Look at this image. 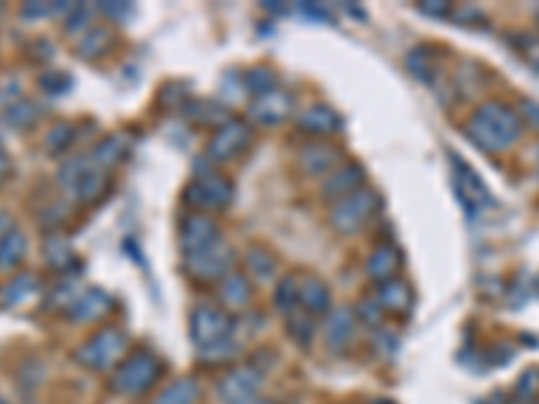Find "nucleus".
<instances>
[{"label":"nucleus","mask_w":539,"mask_h":404,"mask_svg":"<svg viewBox=\"0 0 539 404\" xmlns=\"http://www.w3.org/2000/svg\"><path fill=\"white\" fill-rule=\"evenodd\" d=\"M521 133H524L521 116L499 100L483 103L466 122L469 141L483 152H504L521 138Z\"/></svg>","instance_id":"obj_1"},{"label":"nucleus","mask_w":539,"mask_h":404,"mask_svg":"<svg viewBox=\"0 0 539 404\" xmlns=\"http://www.w3.org/2000/svg\"><path fill=\"white\" fill-rule=\"evenodd\" d=\"M57 183L71 200H76L81 205H95L97 200L105 197V192L111 186V175H108V170L95 167L86 154H76L60 164Z\"/></svg>","instance_id":"obj_2"},{"label":"nucleus","mask_w":539,"mask_h":404,"mask_svg":"<svg viewBox=\"0 0 539 404\" xmlns=\"http://www.w3.org/2000/svg\"><path fill=\"white\" fill-rule=\"evenodd\" d=\"M162 375V361L156 359L152 350H135L130 356H125L119 361V367L114 370L111 386L116 394L125 397H138L146 394Z\"/></svg>","instance_id":"obj_3"},{"label":"nucleus","mask_w":539,"mask_h":404,"mask_svg":"<svg viewBox=\"0 0 539 404\" xmlns=\"http://www.w3.org/2000/svg\"><path fill=\"white\" fill-rule=\"evenodd\" d=\"M378 208H381V197L373 189L362 186V189H356V192L332 202L329 224L343 235H354V232H359L370 224V219L378 213Z\"/></svg>","instance_id":"obj_4"},{"label":"nucleus","mask_w":539,"mask_h":404,"mask_svg":"<svg viewBox=\"0 0 539 404\" xmlns=\"http://www.w3.org/2000/svg\"><path fill=\"white\" fill-rule=\"evenodd\" d=\"M127 348V334L116 326H103L92 337H86L76 348L74 359L86 370H108L114 367Z\"/></svg>","instance_id":"obj_5"},{"label":"nucleus","mask_w":539,"mask_h":404,"mask_svg":"<svg viewBox=\"0 0 539 404\" xmlns=\"http://www.w3.org/2000/svg\"><path fill=\"white\" fill-rule=\"evenodd\" d=\"M232 194L235 189L222 172H200L184 189V202L195 211H219L230 205Z\"/></svg>","instance_id":"obj_6"},{"label":"nucleus","mask_w":539,"mask_h":404,"mask_svg":"<svg viewBox=\"0 0 539 404\" xmlns=\"http://www.w3.org/2000/svg\"><path fill=\"white\" fill-rule=\"evenodd\" d=\"M232 326H235L232 316L225 308H219V305L200 302L189 313V334H192V340H195L197 348H208L214 342L230 340Z\"/></svg>","instance_id":"obj_7"},{"label":"nucleus","mask_w":539,"mask_h":404,"mask_svg":"<svg viewBox=\"0 0 539 404\" xmlns=\"http://www.w3.org/2000/svg\"><path fill=\"white\" fill-rule=\"evenodd\" d=\"M184 270L195 281H222L232 270V251L225 241L214 242L205 251L186 253L184 256Z\"/></svg>","instance_id":"obj_8"},{"label":"nucleus","mask_w":539,"mask_h":404,"mask_svg":"<svg viewBox=\"0 0 539 404\" xmlns=\"http://www.w3.org/2000/svg\"><path fill=\"white\" fill-rule=\"evenodd\" d=\"M451 170H454V186L459 192L462 205L469 211V216H474V213H480V211H485V208L494 205L491 192L483 183V178L466 162L459 160L456 154H451Z\"/></svg>","instance_id":"obj_9"},{"label":"nucleus","mask_w":539,"mask_h":404,"mask_svg":"<svg viewBox=\"0 0 539 404\" xmlns=\"http://www.w3.org/2000/svg\"><path fill=\"white\" fill-rule=\"evenodd\" d=\"M216 391L225 404H248L262 397V372L256 367H237L219 380Z\"/></svg>","instance_id":"obj_10"},{"label":"nucleus","mask_w":539,"mask_h":404,"mask_svg":"<svg viewBox=\"0 0 539 404\" xmlns=\"http://www.w3.org/2000/svg\"><path fill=\"white\" fill-rule=\"evenodd\" d=\"M251 138V130L243 119H230L225 122L222 127H216L214 138L208 141V149H205V160L208 162H227L232 157H237L245 143Z\"/></svg>","instance_id":"obj_11"},{"label":"nucleus","mask_w":539,"mask_h":404,"mask_svg":"<svg viewBox=\"0 0 539 404\" xmlns=\"http://www.w3.org/2000/svg\"><path fill=\"white\" fill-rule=\"evenodd\" d=\"M222 241V230L219 224L205 216V213H192L184 219L181 224V248H184V256L186 253H197V251H205L211 248L214 242Z\"/></svg>","instance_id":"obj_12"},{"label":"nucleus","mask_w":539,"mask_h":404,"mask_svg":"<svg viewBox=\"0 0 539 404\" xmlns=\"http://www.w3.org/2000/svg\"><path fill=\"white\" fill-rule=\"evenodd\" d=\"M356 323H359L356 321V313L348 305H340V308L329 310L326 313V321H324V329H321L326 348L334 350V353L345 350L351 345V340H354Z\"/></svg>","instance_id":"obj_13"},{"label":"nucleus","mask_w":539,"mask_h":404,"mask_svg":"<svg viewBox=\"0 0 539 404\" xmlns=\"http://www.w3.org/2000/svg\"><path fill=\"white\" fill-rule=\"evenodd\" d=\"M292 105H294V100L289 92L273 89L270 94H262L248 105V116L259 124H278L292 113Z\"/></svg>","instance_id":"obj_14"},{"label":"nucleus","mask_w":539,"mask_h":404,"mask_svg":"<svg viewBox=\"0 0 539 404\" xmlns=\"http://www.w3.org/2000/svg\"><path fill=\"white\" fill-rule=\"evenodd\" d=\"M111 305L114 302H111V297L103 289H81L74 297V302L65 308V316L78 323L97 321V319H103L111 310Z\"/></svg>","instance_id":"obj_15"},{"label":"nucleus","mask_w":539,"mask_h":404,"mask_svg":"<svg viewBox=\"0 0 539 404\" xmlns=\"http://www.w3.org/2000/svg\"><path fill=\"white\" fill-rule=\"evenodd\" d=\"M375 302H378V308H381V310L391 313V316H407V313L413 310L415 294H413V289H410V283H407V281H402V278H391V281H385V283L378 286V291H375Z\"/></svg>","instance_id":"obj_16"},{"label":"nucleus","mask_w":539,"mask_h":404,"mask_svg":"<svg viewBox=\"0 0 539 404\" xmlns=\"http://www.w3.org/2000/svg\"><path fill=\"white\" fill-rule=\"evenodd\" d=\"M362 183H364L362 167L354 164V162H345V164L334 167L329 175H324L321 192H324V197H329V200H340V197H345V194L362 189Z\"/></svg>","instance_id":"obj_17"},{"label":"nucleus","mask_w":539,"mask_h":404,"mask_svg":"<svg viewBox=\"0 0 539 404\" xmlns=\"http://www.w3.org/2000/svg\"><path fill=\"white\" fill-rule=\"evenodd\" d=\"M399 267H402V253H399V248H396L394 242H381V245L367 256V275H370V281H375L378 286L385 283V281H391V278H396Z\"/></svg>","instance_id":"obj_18"},{"label":"nucleus","mask_w":539,"mask_h":404,"mask_svg":"<svg viewBox=\"0 0 539 404\" xmlns=\"http://www.w3.org/2000/svg\"><path fill=\"white\" fill-rule=\"evenodd\" d=\"M300 308L308 313V316H326L332 310V294L326 289L324 281L305 275L303 283H300Z\"/></svg>","instance_id":"obj_19"},{"label":"nucleus","mask_w":539,"mask_h":404,"mask_svg":"<svg viewBox=\"0 0 539 404\" xmlns=\"http://www.w3.org/2000/svg\"><path fill=\"white\" fill-rule=\"evenodd\" d=\"M127 149H130V143H127V138L125 135H119V133H114V135H105L103 141H97L92 149H89V162L95 164V167H100V170H111V167H116L119 162L125 160V154H127Z\"/></svg>","instance_id":"obj_20"},{"label":"nucleus","mask_w":539,"mask_h":404,"mask_svg":"<svg viewBox=\"0 0 539 404\" xmlns=\"http://www.w3.org/2000/svg\"><path fill=\"white\" fill-rule=\"evenodd\" d=\"M38 289H41L38 275H33V272H16V275H11V278L0 286V305H3V308L22 305V302H27Z\"/></svg>","instance_id":"obj_21"},{"label":"nucleus","mask_w":539,"mask_h":404,"mask_svg":"<svg viewBox=\"0 0 539 404\" xmlns=\"http://www.w3.org/2000/svg\"><path fill=\"white\" fill-rule=\"evenodd\" d=\"M219 297L225 302V310H243L251 300V281L237 272V270H230L222 281H219Z\"/></svg>","instance_id":"obj_22"},{"label":"nucleus","mask_w":539,"mask_h":404,"mask_svg":"<svg viewBox=\"0 0 539 404\" xmlns=\"http://www.w3.org/2000/svg\"><path fill=\"white\" fill-rule=\"evenodd\" d=\"M44 259L55 272H71L76 270V253L71 248V241L60 232H49L44 241Z\"/></svg>","instance_id":"obj_23"},{"label":"nucleus","mask_w":539,"mask_h":404,"mask_svg":"<svg viewBox=\"0 0 539 404\" xmlns=\"http://www.w3.org/2000/svg\"><path fill=\"white\" fill-rule=\"evenodd\" d=\"M297 124H300V130H305L310 135H332L343 127L340 116L329 105H310L308 111L300 113Z\"/></svg>","instance_id":"obj_24"},{"label":"nucleus","mask_w":539,"mask_h":404,"mask_svg":"<svg viewBox=\"0 0 539 404\" xmlns=\"http://www.w3.org/2000/svg\"><path fill=\"white\" fill-rule=\"evenodd\" d=\"M340 162V152L326 143H310L300 154V164L308 175H329Z\"/></svg>","instance_id":"obj_25"},{"label":"nucleus","mask_w":539,"mask_h":404,"mask_svg":"<svg viewBox=\"0 0 539 404\" xmlns=\"http://www.w3.org/2000/svg\"><path fill=\"white\" fill-rule=\"evenodd\" d=\"M111 46H114V35L103 25H92L84 35L76 38V54L81 60H97L105 52H111Z\"/></svg>","instance_id":"obj_26"},{"label":"nucleus","mask_w":539,"mask_h":404,"mask_svg":"<svg viewBox=\"0 0 539 404\" xmlns=\"http://www.w3.org/2000/svg\"><path fill=\"white\" fill-rule=\"evenodd\" d=\"M200 391L203 389L195 378H175L156 394L152 404H197Z\"/></svg>","instance_id":"obj_27"},{"label":"nucleus","mask_w":539,"mask_h":404,"mask_svg":"<svg viewBox=\"0 0 539 404\" xmlns=\"http://www.w3.org/2000/svg\"><path fill=\"white\" fill-rule=\"evenodd\" d=\"M25 253H27V238H25V232L16 227V230H11V232L0 241V272L16 270V267L25 261Z\"/></svg>","instance_id":"obj_28"},{"label":"nucleus","mask_w":539,"mask_h":404,"mask_svg":"<svg viewBox=\"0 0 539 404\" xmlns=\"http://www.w3.org/2000/svg\"><path fill=\"white\" fill-rule=\"evenodd\" d=\"M38 116V105L30 103V100H14L3 108L0 113V122L11 130H27Z\"/></svg>","instance_id":"obj_29"},{"label":"nucleus","mask_w":539,"mask_h":404,"mask_svg":"<svg viewBox=\"0 0 539 404\" xmlns=\"http://www.w3.org/2000/svg\"><path fill=\"white\" fill-rule=\"evenodd\" d=\"M245 270L256 278V281H267L273 272H275V259H273V253L267 251V248H262V245H251L248 251H245Z\"/></svg>","instance_id":"obj_30"},{"label":"nucleus","mask_w":539,"mask_h":404,"mask_svg":"<svg viewBox=\"0 0 539 404\" xmlns=\"http://www.w3.org/2000/svg\"><path fill=\"white\" fill-rule=\"evenodd\" d=\"M273 305L278 313L289 316L300 308V281L297 278H284L278 286H275V294H273Z\"/></svg>","instance_id":"obj_31"},{"label":"nucleus","mask_w":539,"mask_h":404,"mask_svg":"<svg viewBox=\"0 0 539 404\" xmlns=\"http://www.w3.org/2000/svg\"><path fill=\"white\" fill-rule=\"evenodd\" d=\"M74 138H76V127H74L71 122H60V124H55V127L46 133V138H44V149H46L52 157H55V154H63V152H68V149H71Z\"/></svg>","instance_id":"obj_32"},{"label":"nucleus","mask_w":539,"mask_h":404,"mask_svg":"<svg viewBox=\"0 0 539 404\" xmlns=\"http://www.w3.org/2000/svg\"><path fill=\"white\" fill-rule=\"evenodd\" d=\"M273 89H278V76H275L270 68L256 65V68H251V71L245 74V92H251L254 100L262 97V94H270Z\"/></svg>","instance_id":"obj_33"},{"label":"nucleus","mask_w":539,"mask_h":404,"mask_svg":"<svg viewBox=\"0 0 539 404\" xmlns=\"http://www.w3.org/2000/svg\"><path fill=\"white\" fill-rule=\"evenodd\" d=\"M237 342L235 340H222V342H214V345H208V348H200V361H205V364H227L232 361L235 356H237Z\"/></svg>","instance_id":"obj_34"},{"label":"nucleus","mask_w":539,"mask_h":404,"mask_svg":"<svg viewBox=\"0 0 539 404\" xmlns=\"http://www.w3.org/2000/svg\"><path fill=\"white\" fill-rule=\"evenodd\" d=\"M289 334L292 340H297L300 345H308L315 334V323H313V316H308L305 310H294L289 313Z\"/></svg>","instance_id":"obj_35"},{"label":"nucleus","mask_w":539,"mask_h":404,"mask_svg":"<svg viewBox=\"0 0 539 404\" xmlns=\"http://www.w3.org/2000/svg\"><path fill=\"white\" fill-rule=\"evenodd\" d=\"M92 11L89 5H74L65 16V33L68 35H84L92 27Z\"/></svg>","instance_id":"obj_36"},{"label":"nucleus","mask_w":539,"mask_h":404,"mask_svg":"<svg viewBox=\"0 0 539 404\" xmlns=\"http://www.w3.org/2000/svg\"><path fill=\"white\" fill-rule=\"evenodd\" d=\"M38 84H41L46 92H52V94H55V92H57V94H63V92H68V89H71L74 79H71L68 74H63V71H57V68H52V71L41 74Z\"/></svg>","instance_id":"obj_37"},{"label":"nucleus","mask_w":539,"mask_h":404,"mask_svg":"<svg viewBox=\"0 0 539 404\" xmlns=\"http://www.w3.org/2000/svg\"><path fill=\"white\" fill-rule=\"evenodd\" d=\"M354 313H356V321L367 323V326H373V329H381V308H378V302L364 300V302L356 305Z\"/></svg>","instance_id":"obj_38"},{"label":"nucleus","mask_w":539,"mask_h":404,"mask_svg":"<svg viewBox=\"0 0 539 404\" xmlns=\"http://www.w3.org/2000/svg\"><path fill=\"white\" fill-rule=\"evenodd\" d=\"M95 11H97V14H105V16H111V19H125V16L133 11V5H130V3H97Z\"/></svg>","instance_id":"obj_39"},{"label":"nucleus","mask_w":539,"mask_h":404,"mask_svg":"<svg viewBox=\"0 0 539 404\" xmlns=\"http://www.w3.org/2000/svg\"><path fill=\"white\" fill-rule=\"evenodd\" d=\"M418 11H421V14H426V16H437V19H443V16H448V14H451V3H443V0H424V3H418Z\"/></svg>","instance_id":"obj_40"},{"label":"nucleus","mask_w":539,"mask_h":404,"mask_svg":"<svg viewBox=\"0 0 539 404\" xmlns=\"http://www.w3.org/2000/svg\"><path fill=\"white\" fill-rule=\"evenodd\" d=\"M11 230H16V222H14V216L11 213H0V241L11 232Z\"/></svg>","instance_id":"obj_41"},{"label":"nucleus","mask_w":539,"mask_h":404,"mask_svg":"<svg viewBox=\"0 0 539 404\" xmlns=\"http://www.w3.org/2000/svg\"><path fill=\"white\" fill-rule=\"evenodd\" d=\"M8 172H11V160H8L5 152H0V183H5Z\"/></svg>","instance_id":"obj_42"},{"label":"nucleus","mask_w":539,"mask_h":404,"mask_svg":"<svg viewBox=\"0 0 539 404\" xmlns=\"http://www.w3.org/2000/svg\"><path fill=\"white\" fill-rule=\"evenodd\" d=\"M524 108H526V119L532 116L534 119V124L539 127V105H534V103H529V100H524Z\"/></svg>","instance_id":"obj_43"},{"label":"nucleus","mask_w":539,"mask_h":404,"mask_svg":"<svg viewBox=\"0 0 539 404\" xmlns=\"http://www.w3.org/2000/svg\"><path fill=\"white\" fill-rule=\"evenodd\" d=\"M248 404H275V402H270V399H265V397H256V399H251Z\"/></svg>","instance_id":"obj_44"},{"label":"nucleus","mask_w":539,"mask_h":404,"mask_svg":"<svg viewBox=\"0 0 539 404\" xmlns=\"http://www.w3.org/2000/svg\"><path fill=\"white\" fill-rule=\"evenodd\" d=\"M375 404H396V402H391V399H378Z\"/></svg>","instance_id":"obj_45"},{"label":"nucleus","mask_w":539,"mask_h":404,"mask_svg":"<svg viewBox=\"0 0 539 404\" xmlns=\"http://www.w3.org/2000/svg\"><path fill=\"white\" fill-rule=\"evenodd\" d=\"M0 404H8V402H5V399H3V397H0Z\"/></svg>","instance_id":"obj_46"},{"label":"nucleus","mask_w":539,"mask_h":404,"mask_svg":"<svg viewBox=\"0 0 539 404\" xmlns=\"http://www.w3.org/2000/svg\"><path fill=\"white\" fill-rule=\"evenodd\" d=\"M0 152H3V141H0Z\"/></svg>","instance_id":"obj_47"},{"label":"nucleus","mask_w":539,"mask_h":404,"mask_svg":"<svg viewBox=\"0 0 539 404\" xmlns=\"http://www.w3.org/2000/svg\"><path fill=\"white\" fill-rule=\"evenodd\" d=\"M19 404H35V402H19Z\"/></svg>","instance_id":"obj_48"},{"label":"nucleus","mask_w":539,"mask_h":404,"mask_svg":"<svg viewBox=\"0 0 539 404\" xmlns=\"http://www.w3.org/2000/svg\"><path fill=\"white\" fill-rule=\"evenodd\" d=\"M537 286H539V281H537Z\"/></svg>","instance_id":"obj_49"}]
</instances>
